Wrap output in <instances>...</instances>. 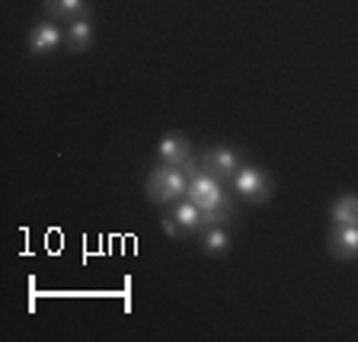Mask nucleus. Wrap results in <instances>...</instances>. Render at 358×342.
Returning a JSON list of instances; mask_svg holds the SVG:
<instances>
[{
    "mask_svg": "<svg viewBox=\"0 0 358 342\" xmlns=\"http://www.w3.org/2000/svg\"><path fill=\"white\" fill-rule=\"evenodd\" d=\"M186 199L201 208L205 224H224V221H231L234 218V201L224 195L221 179H215L211 173H205V170H199L195 176H189Z\"/></svg>",
    "mask_w": 358,
    "mask_h": 342,
    "instance_id": "obj_1",
    "label": "nucleus"
},
{
    "mask_svg": "<svg viewBox=\"0 0 358 342\" xmlns=\"http://www.w3.org/2000/svg\"><path fill=\"white\" fill-rule=\"evenodd\" d=\"M186 189H189V173L182 166H170V164L150 170L148 183H144L148 199L157 201V205H173V201L186 199Z\"/></svg>",
    "mask_w": 358,
    "mask_h": 342,
    "instance_id": "obj_2",
    "label": "nucleus"
},
{
    "mask_svg": "<svg viewBox=\"0 0 358 342\" xmlns=\"http://www.w3.org/2000/svg\"><path fill=\"white\" fill-rule=\"evenodd\" d=\"M234 189H237L243 199L250 201H268L272 199V192H275V186H272V176H268L266 170H256V166H240L237 173H234Z\"/></svg>",
    "mask_w": 358,
    "mask_h": 342,
    "instance_id": "obj_3",
    "label": "nucleus"
},
{
    "mask_svg": "<svg viewBox=\"0 0 358 342\" xmlns=\"http://www.w3.org/2000/svg\"><path fill=\"white\" fill-rule=\"evenodd\" d=\"M327 250L333 259H355L358 256V224H333V231L327 237Z\"/></svg>",
    "mask_w": 358,
    "mask_h": 342,
    "instance_id": "obj_4",
    "label": "nucleus"
},
{
    "mask_svg": "<svg viewBox=\"0 0 358 342\" xmlns=\"http://www.w3.org/2000/svg\"><path fill=\"white\" fill-rule=\"evenodd\" d=\"M240 154L234 148H208L201 157V170L211 173L215 179H234V173L240 170Z\"/></svg>",
    "mask_w": 358,
    "mask_h": 342,
    "instance_id": "obj_5",
    "label": "nucleus"
},
{
    "mask_svg": "<svg viewBox=\"0 0 358 342\" xmlns=\"http://www.w3.org/2000/svg\"><path fill=\"white\" fill-rule=\"evenodd\" d=\"M61 45H64V32L55 26V22H38L36 29L29 32V52L36 58H45V55L58 52Z\"/></svg>",
    "mask_w": 358,
    "mask_h": 342,
    "instance_id": "obj_6",
    "label": "nucleus"
},
{
    "mask_svg": "<svg viewBox=\"0 0 358 342\" xmlns=\"http://www.w3.org/2000/svg\"><path fill=\"white\" fill-rule=\"evenodd\" d=\"M157 157H160V164L182 166L189 157H192V144H189V138H182V134H166L164 141H160V148H157Z\"/></svg>",
    "mask_w": 358,
    "mask_h": 342,
    "instance_id": "obj_7",
    "label": "nucleus"
},
{
    "mask_svg": "<svg viewBox=\"0 0 358 342\" xmlns=\"http://www.w3.org/2000/svg\"><path fill=\"white\" fill-rule=\"evenodd\" d=\"M45 10L55 22H74L87 20L90 13V0H45Z\"/></svg>",
    "mask_w": 358,
    "mask_h": 342,
    "instance_id": "obj_8",
    "label": "nucleus"
},
{
    "mask_svg": "<svg viewBox=\"0 0 358 342\" xmlns=\"http://www.w3.org/2000/svg\"><path fill=\"white\" fill-rule=\"evenodd\" d=\"M170 215L176 218V224L182 227V234H195V231H201L205 227V215H201V208L199 205H192L189 199H179V201H173V208H170Z\"/></svg>",
    "mask_w": 358,
    "mask_h": 342,
    "instance_id": "obj_9",
    "label": "nucleus"
},
{
    "mask_svg": "<svg viewBox=\"0 0 358 342\" xmlns=\"http://www.w3.org/2000/svg\"><path fill=\"white\" fill-rule=\"evenodd\" d=\"M231 246V234L224 231V224H205L201 227V250L208 256H224Z\"/></svg>",
    "mask_w": 358,
    "mask_h": 342,
    "instance_id": "obj_10",
    "label": "nucleus"
},
{
    "mask_svg": "<svg viewBox=\"0 0 358 342\" xmlns=\"http://www.w3.org/2000/svg\"><path fill=\"white\" fill-rule=\"evenodd\" d=\"M90 42H93V26H90V20H74L71 26H67V36H64V45L71 48V52H87Z\"/></svg>",
    "mask_w": 358,
    "mask_h": 342,
    "instance_id": "obj_11",
    "label": "nucleus"
},
{
    "mask_svg": "<svg viewBox=\"0 0 358 342\" xmlns=\"http://www.w3.org/2000/svg\"><path fill=\"white\" fill-rule=\"evenodd\" d=\"M333 224H358V195H343L333 201Z\"/></svg>",
    "mask_w": 358,
    "mask_h": 342,
    "instance_id": "obj_12",
    "label": "nucleus"
},
{
    "mask_svg": "<svg viewBox=\"0 0 358 342\" xmlns=\"http://www.w3.org/2000/svg\"><path fill=\"white\" fill-rule=\"evenodd\" d=\"M164 231H166V237H170V240L186 237V234H182V227H179V224H176V218H173L170 211H166V215H164Z\"/></svg>",
    "mask_w": 358,
    "mask_h": 342,
    "instance_id": "obj_13",
    "label": "nucleus"
}]
</instances>
